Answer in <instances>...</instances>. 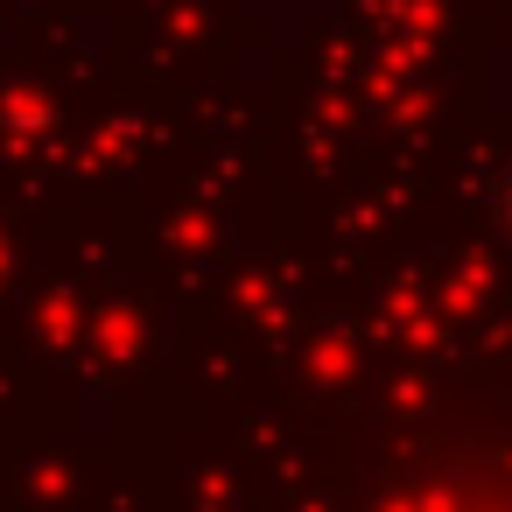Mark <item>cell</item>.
<instances>
[{
  "label": "cell",
  "mask_w": 512,
  "mask_h": 512,
  "mask_svg": "<svg viewBox=\"0 0 512 512\" xmlns=\"http://www.w3.org/2000/svg\"><path fill=\"white\" fill-rule=\"evenodd\" d=\"M491 218H498V225L512 232V169H505V176L491 183Z\"/></svg>",
  "instance_id": "obj_1"
}]
</instances>
